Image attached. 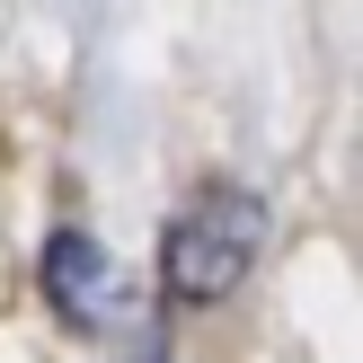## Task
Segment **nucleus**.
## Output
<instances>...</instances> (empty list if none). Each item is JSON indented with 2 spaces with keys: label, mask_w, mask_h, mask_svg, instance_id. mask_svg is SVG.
Segmentation results:
<instances>
[{
  "label": "nucleus",
  "mask_w": 363,
  "mask_h": 363,
  "mask_svg": "<svg viewBox=\"0 0 363 363\" xmlns=\"http://www.w3.org/2000/svg\"><path fill=\"white\" fill-rule=\"evenodd\" d=\"M257 248H266V204L248 186H230V177H213V186H195V204L160 240V293L177 311H213V301H230L248 284Z\"/></svg>",
  "instance_id": "nucleus-1"
},
{
  "label": "nucleus",
  "mask_w": 363,
  "mask_h": 363,
  "mask_svg": "<svg viewBox=\"0 0 363 363\" xmlns=\"http://www.w3.org/2000/svg\"><path fill=\"white\" fill-rule=\"evenodd\" d=\"M45 301H53V319H62V328H106V319L124 311L116 257H106L80 222H62V230L45 240Z\"/></svg>",
  "instance_id": "nucleus-2"
}]
</instances>
